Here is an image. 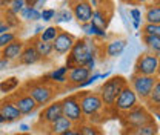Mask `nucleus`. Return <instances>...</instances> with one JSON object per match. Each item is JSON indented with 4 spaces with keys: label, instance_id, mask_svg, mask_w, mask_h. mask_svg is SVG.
I'll return each instance as SVG.
<instances>
[{
    "label": "nucleus",
    "instance_id": "b1692460",
    "mask_svg": "<svg viewBox=\"0 0 160 135\" xmlns=\"http://www.w3.org/2000/svg\"><path fill=\"white\" fill-rule=\"evenodd\" d=\"M159 134V128L157 124L152 121L143 128H139V129H125L123 131V135H157Z\"/></svg>",
    "mask_w": 160,
    "mask_h": 135
},
{
    "label": "nucleus",
    "instance_id": "3c124183",
    "mask_svg": "<svg viewBox=\"0 0 160 135\" xmlns=\"http://www.w3.org/2000/svg\"><path fill=\"white\" fill-rule=\"evenodd\" d=\"M154 115L157 117V120L160 121V111H156V112H154Z\"/></svg>",
    "mask_w": 160,
    "mask_h": 135
},
{
    "label": "nucleus",
    "instance_id": "864d4df0",
    "mask_svg": "<svg viewBox=\"0 0 160 135\" xmlns=\"http://www.w3.org/2000/svg\"><path fill=\"white\" fill-rule=\"evenodd\" d=\"M2 123H5V120H3V117L0 115V124H2Z\"/></svg>",
    "mask_w": 160,
    "mask_h": 135
},
{
    "label": "nucleus",
    "instance_id": "37998d69",
    "mask_svg": "<svg viewBox=\"0 0 160 135\" xmlns=\"http://www.w3.org/2000/svg\"><path fill=\"white\" fill-rule=\"evenodd\" d=\"M9 66H11V61H9V60H6V58L0 57V71L9 69Z\"/></svg>",
    "mask_w": 160,
    "mask_h": 135
},
{
    "label": "nucleus",
    "instance_id": "6e6d98bb",
    "mask_svg": "<svg viewBox=\"0 0 160 135\" xmlns=\"http://www.w3.org/2000/svg\"><path fill=\"white\" fill-rule=\"evenodd\" d=\"M0 16H2V6H0Z\"/></svg>",
    "mask_w": 160,
    "mask_h": 135
},
{
    "label": "nucleus",
    "instance_id": "c03bdc74",
    "mask_svg": "<svg viewBox=\"0 0 160 135\" xmlns=\"http://www.w3.org/2000/svg\"><path fill=\"white\" fill-rule=\"evenodd\" d=\"M31 131V126H28V124H25V123H22L19 126V132L20 134H28Z\"/></svg>",
    "mask_w": 160,
    "mask_h": 135
},
{
    "label": "nucleus",
    "instance_id": "72a5a7b5",
    "mask_svg": "<svg viewBox=\"0 0 160 135\" xmlns=\"http://www.w3.org/2000/svg\"><path fill=\"white\" fill-rule=\"evenodd\" d=\"M129 17H131V26H132L136 31H139L140 23H142V12H140V9L132 8V9L129 11Z\"/></svg>",
    "mask_w": 160,
    "mask_h": 135
},
{
    "label": "nucleus",
    "instance_id": "412c9836",
    "mask_svg": "<svg viewBox=\"0 0 160 135\" xmlns=\"http://www.w3.org/2000/svg\"><path fill=\"white\" fill-rule=\"evenodd\" d=\"M68 71L69 69H68L66 65L65 66H59L54 71H51L48 75H45V78H48L54 84H65V83H68Z\"/></svg>",
    "mask_w": 160,
    "mask_h": 135
},
{
    "label": "nucleus",
    "instance_id": "f3484780",
    "mask_svg": "<svg viewBox=\"0 0 160 135\" xmlns=\"http://www.w3.org/2000/svg\"><path fill=\"white\" fill-rule=\"evenodd\" d=\"M23 48H25V43H23L22 40H14L12 43H9L6 48H3V49L0 51V57L9 60L11 63H12V61H19L20 55H22V52H23Z\"/></svg>",
    "mask_w": 160,
    "mask_h": 135
},
{
    "label": "nucleus",
    "instance_id": "bb28decb",
    "mask_svg": "<svg viewBox=\"0 0 160 135\" xmlns=\"http://www.w3.org/2000/svg\"><path fill=\"white\" fill-rule=\"evenodd\" d=\"M142 41L143 45L149 49V52L160 55V37H154V36H142Z\"/></svg>",
    "mask_w": 160,
    "mask_h": 135
},
{
    "label": "nucleus",
    "instance_id": "9b49d317",
    "mask_svg": "<svg viewBox=\"0 0 160 135\" xmlns=\"http://www.w3.org/2000/svg\"><path fill=\"white\" fill-rule=\"evenodd\" d=\"M72 16L74 19L79 22V25L89 23L92 20V5L89 3V0H72Z\"/></svg>",
    "mask_w": 160,
    "mask_h": 135
},
{
    "label": "nucleus",
    "instance_id": "aec40b11",
    "mask_svg": "<svg viewBox=\"0 0 160 135\" xmlns=\"http://www.w3.org/2000/svg\"><path fill=\"white\" fill-rule=\"evenodd\" d=\"M72 128H74L72 121H69L66 117H60L59 120H56L52 124H49L46 128L45 132H46V135H62L63 132H66V131H69Z\"/></svg>",
    "mask_w": 160,
    "mask_h": 135
},
{
    "label": "nucleus",
    "instance_id": "5701e85b",
    "mask_svg": "<svg viewBox=\"0 0 160 135\" xmlns=\"http://www.w3.org/2000/svg\"><path fill=\"white\" fill-rule=\"evenodd\" d=\"M80 28H82V31L86 34V37H89V39H94V37L102 39V40L108 39V32H106V29L97 28V26L92 25L91 22H89V23H85V25H80Z\"/></svg>",
    "mask_w": 160,
    "mask_h": 135
},
{
    "label": "nucleus",
    "instance_id": "f03ea898",
    "mask_svg": "<svg viewBox=\"0 0 160 135\" xmlns=\"http://www.w3.org/2000/svg\"><path fill=\"white\" fill-rule=\"evenodd\" d=\"M80 100V108H82V112L85 117V121L88 123H92V124H99L103 121V114L105 111H109L105 108L103 101L100 95L92 91H83V92H77Z\"/></svg>",
    "mask_w": 160,
    "mask_h": 135
},
{
    "label": "nucleus",
    "instance_id": "9d476101",
    "mask_svg": "<svg viewBox=\"0 0 160 135\" xmlns=\"http://www.w3.org/2000/svg\"><path fill=\"white\" fill-rule=\"evenodd\" d=\"M60 117H63V112H62V103L60 101H52L49 103L46 108L42 109V112L39 114V121H37V126H43L45 129L52 124L56 120H59Z\"/></svg>",
    "mask_w": 160,
    "mask_h": 135
},
{
    "label": "nucleus",
    "instance_id": "a19ab883",
    "mask_svg": "<svg viewBox=\"0 0 160 135\" xmlns=\"http://www.w3.org/2000/svg\"><path fill=\"white\" fill-rule=\"evenodd\" d=\"M119 12H120V16L123 17V23H125V26H126V28H131V17H129V12L126 14L125 8H122V6L119 8Z\"/></svg>",
    "mask_w": 160,
    "mask_h": 135
},
{
    "label": "nucleus",
    "instance_id": "2f4dec72",
    "mask_svg": "<svg viewBox=\"0 0 160 135\" xmlns=\"http://www.w3.org/2000/svg\"><path fill=\"white\" fill-rule=\"evenodd\" d=\"M74 19L72 16V11L68 9V8H62L59 11H56V16H54V22H56V26L60 25V23H68Z\"/></svg>",
    "mask_w": 160,
    "mask_h": 135
},
{
    "label": "nucleus",
    "instance_id": "a211bd4d",
    "mask_svg": "<svg viewBox=\"0 0 160 135\" xmlns=\"http://www.w3.org/2000/svg\"><path fill=\"white\" fill-rule=\"evenodd\" d=\"M126 46H128V40L125 39L111 40L103 48V52H105V55L108 58H117V57H122V54L125 52Z\"/></svg>",
    "mask_w": 160,
    "mask_h": 135
},
{
    "label": "nucleus",
    "instance_id": "c756f323",
    "mask_svg": "<svg viewBox=\"0 0 160 135\" xmlns=\"http://www.w3.org/2000/svg\"><path fill=\"white\" fill-rule=\"evenodd\" d=\"M145 20L146 23H152V25H160V6H149L145 12Z\"/></svg>",
    "mask_w": 160,
    "mask_h": 135
},
{
    "label": "nucleus",
    "instance_id": "de8ad7c7",
    "mask_svg": "<svg viewBox=\"0 0 160 135\" xmlns=\"http://www.w3.org/2000/svg\"><path fill=\"white\" fill-rule=\"evenodd\" d=\"M43 29H45V28H43L42 25H37V26H36V29H34V37H39L40 34L43 32Z\"/></svg>",
    "mask_w": 160,
    "mask_h": 135
},
{
    "label": "nucleus",
    "instance_id": "e433bc0d",
    "mask_svg": "<svg viewBox=\"0 0 160 135\" xmlns=\"http://www.w3.org/2000/svg\"><path fill=\"white\" fill-rule=\"evenodd\" d=\"M5 22L9 25V28L19 26V20H17V14H14L9 8H6V14H5Z\"/></svg>",
    "mask_w": 160,
    "mask_h": 135
},
{
    "label": "nucleus",
    "instance_id": "c9c22d12",
    "mask_svg": "<svg viewBox=\"0 0 160 135\" xmlns=\"http://www.w3.org/2000/svg\"><path fill=\"white\" fill-rule=\"evenodd\" d=\"M143 34H145V36H154V37H160V25L146 23V25L143 26Z\"/></svg>",
    "mask_w": 160,
    "mask_h": 135
},
{
    "label": "nucleus",
    "instance_id": "ddd939ff",
    "mask_svg": "<svg viewBox=\"0 0 160 135\" xmlns=\"http://www.w3.org/2000/svg\"><path fill=\"white\" fill-rule=\"evenodd\" d=\"M76 37L68 32V31H62L60 29L59 36L56 37V40L52 41V48H54V54L56 55H66L71 52L74 43H76Z\"/></svg>",
    "mask_w": 160,
    "mask_h": 135
},
{
    "label": "nucleus",
    "instance_id": "393cba45",
    "mask_svg": "<svg viewBox=\"0 0 160 135\" xmlns=\"http://www.w3.org/2000/svg\"><path fill=\"white\" fill-rule=\"evenodd\" d=\"M92 25H96L97 28H102V29H106L108 28V23H109V16L102 9V8H96L92 11V20H91Z\"/></svg>",
    "mask_w": 160,
    "mask_h": 135
},
{
    "label": "nucleus",
    "instance_id": "8fccbe9b",
    "mask_svg": "<svg viewBox=\"0 0 160 135\" xmlns=\"http://www.w3.org/2000/svg\"><path fill=\"white\" fill-rule=\"evenodd\" d=\"M109 77H111V72H109V71H108V72H103V74H100V80H103V81H105V80H108Z\"/></svg>",
    "mask_w": 160,
    "mask_h": 135
},
{
    "label": "nucleus",
    "instance_id": "f704fd0d",
    "mask_svg": "<svg viewBox=\"0 0 160 135\" xmlns=\"http://www.w3.org/2000/svg\"><path fill=\"white\" fill-rule=\"evenodd\" d=\"M14 40H17V36H16V32H12V31H8V32L2 34V36H0V51H2L3 48H6L9 43H12Z\"/></svg>",
    "mask_w": 160,
    "mask_h": 135
},
{
    "label": "nucleus",
    "instance_id": "f8f14e48",
    "mask_svg": "<svg viewBox=\"0 0 160 135\" xmlns=\"http://www.w3.org/2000/svg\"><path fill=\"white\" fill-rule=\"evenodd\" d=\"M11 98L14 100V103H16V106L19 108V111H20L22 115H31V114H34V112L39 109L36 100L29 95L26 91H22V92H17V94H12Z\"/></svg>",
    "mask_w": 160,
    "mask_h": 135
},
{
    "label": "nucleus",
    "instance_id": "603ef678",
    "mask_svg": "<svg viewBox=\"0 0 160 135\" xmlns=\"http://www.w3.org/2000/svg\"><path fill=\"white\" fill-rule=\"evenodd\" d=\"M123 2H126V3H132V5L137 3V0H123Z\"/></svg>",
    "mask_w": 160,
    "mask_h": 135
},
{
    "label": "nucleus",
    "instance_id": "c85d7f7f",
    "mask_svg": "<svg viewBox=\"0 0 160 135\" xmlns=\"http://www.w3.org/2000/svg\"><path fill=\"white\" fill-rule=\"evenodd\" d=\"M60 29L56 26V25H51V26H46L45 29H43V32L39 36V39L42 40V41H49V43H52L54 40H56V37L59 36Z\"/></svg>",
    "mask_w": 160,
    "mask_h": 135
},
{
    "label": "nucleus",
    "instance_id": "ea45409f",
    "mask_svg": "<svg viewBox=\"0 0 160 135\" xmlns=\"http://www.w3.org/2000/svg\"><path fill=\"white\" fill-rule=\"evenodd\" d=\"M97 80H100V72H94V74H91L89 78L86 80V81H83L82 84L77 86V89H83V88H88V86H91V84H94Z\"/></svg>",
    "mask_w": 160,
    "mask_h": 135
},
{
    "label": "nucleus",
    "instance_id": "09e8293b",
    "mask_svg": "<svg viewBox=\"0 0 160 135\" xmlns=\"http://www.w3.org/2000/svg\"><path fill=\"white\" fill-rule=\"evenodd\" d=\"M46 2H48V0H37V2H36V6H34V8H37V9L40 11V8H43V5H45Z\"/></svg>",
    "mask_w": 160,
    "mask_h": 135
},
{
    "label": "nucleus",
    "instance_id": "4be33fe9",
    "mask_svg": "<svg viewBox=\"0 0 160 135\" xmlns=\"http://www.w3.org/2000/svg\"><path fill=\"white\" fill-rule=\"evenodd\" d=\"M31 41L34 43V46H36V49H37V52H39V55L42 60H46V58L52 57V54H54L52 43H49V41H42L39 37H34Z\"/></svg>",
    "mask_w": 160,
    "mask_h": 135
},
{
    "label": "nucleus",
    "instance_id": "f257e3e1",
    "mask_svg": "<svg viewBox=\"0 0 160 135\" xmlns=\"http://www.w3.org/2000/svg\"><path fill=\"white\" fill-rule=\"evenodd\" d=\"M100 52H102V48L94 39H89V37L77 39L71 52L68 54L66 66H68V69H71L74 66H86L91 60H94V58L97 60Z\"/></svg>",
    "mask_w": 160,
    "mask_h": 135
},
{
    "label": "nucleus",
    "instance_id": "dca6fc26",
    "mask_svg": "<svg viewBox=\"0 0 160 135\" xmlns=\"http://www.w3.org/2000/svg\"><path fill=\"white\" fill-rule=\"evenodd\" d=\"M92 72L86 66H74L68 71V83L71 84V89H77V86L86 81Z\"/></svg>",
    "mask_w": 160,
    "mask_h": 135
},
{
    "label": "nucleus",
    "instance_id": "5fc2aeb1",
    "mask_svg": "<svg viewBox=\"0 0 160 135\" xmlns=\"http://www.w3.org/2000/svg\"><path fill=\"white\" fill-rule=\"evenodd\" d=\"M145 2H148V0H137V3H145Z\"/></svg>",
    "mask_w": 160,
    "mask_h": 135
},
{
    "label": "nucleus",
    "instance_id": "6ab92c4d",
    "mask_svg": "<svg viewBox=\"0 0 160 135\" xmlns=\"http://www.w3.org/2000/svg\"><path fill=\"white\" fill-rule=\"evenodd\" d=\"M40 60V55L39 52H37V49H36V46H34V43L32 41H28V43H25V48H23V52H22V55L19 58V63L20 65H25V66H31V65H36V63H39Z\"/></svg>",
    "mask_w": 160,
    "mask_h": 135
},
{
    "label": "nucleus",
    "instance_id": "79ce46f5",
    "mask_svg": "<svg viewBox=\"0 0 160 135\" xmlns=\"http://www.w3.org/2000/svg\"><path fill=\"white\" fill-rule=\"evenodd\" d=\"M8 31H11L9 25H8L3 19H0V36H2V34H5V32H8Z\"/></svg>",
    "mask_w": 160,
    "mask_h": 135
},
{
    "label": "nucleus",
    "instance_id": "a878e982",
    "mask_svg": "<svg viewBox=\"0 0 160 135\" xmlns=\"http://www.w3.org/2000/svg\"><path fill=\"white\" fill-rule=\"evenodd\" d=\"M146 104L156 112V111H160V78H157L156 84H154V89L151 92V95L148 98Z\"/></svg>",
    "mask_w": 160,
    "mask_h": 135
},
{
    "label": "nucleus",
    "instance_id": "423d86ee",
    "mask_svg": "<svg viewBox=\"0 0 160 135\" xmlns=\"http://www.w3.org/2000/svg\"><path fill=\"white\" fill-rule=\"evenodd\" d=\"M152 114L148 111L146 106H136L132 111L123 114L122 117V123L125 126V129H139V128H143L149 123H152Z\"/></svg>",
    "mask_w": 160,
    "mask_h": 135
},
{
    "label": "nucleus",
    "instance_id": "0eeeda50",
    "mask_svg": "<svg viewBox=\"0 0 160 135\" xmlns=\"http://www.w3.org/2000/svg\"><path fill=\"white\" fill-rule=\"evenodd\" d=\"M62 103V112L63 117H66L69 121L74 123V126H79L82 123H85V117L80 108V100L77 94L72 95H66L63 100H60Z\"/></svg>",
    "mask_w": 160,
    "mask_h": 135
},
{
    "label": "nucleus",
    "instance_id": "1a4fd4ad",
    "mask_svg": "<svg viewBox=\"0 0 160 135\" xmlns=\"http://www.w3.org/2000/svg\"><path fill=\"white\" fill-rule=\"evenodd\" d=\"M139 97L136 95V92L131 89V86H125L123 91L119 94L116 103H114V108H112V112L116 114H126L129 111H132L136 106H139Z\"/></svg>",
    "mask_w": 160,
    "mask_h": 135
},
{
    "label": "nucleus",
    "instance_id": "473e14b6",
    "mask_svg": "<svg viewBox=\"0 0 160 135\" xmlns=\"http://www.w3.org/2000/svg\"><path fill=\"white\" fill-rule=\"evenodd\" d=\"M19 78L16 77H9L6 78V80H3L2 83H0V91L2 92H12V91H16L17 88H19Z\"/></svg>",
    "mask_w": 160,
    "mask_h": 135
},
{
    "label": "nucleus",
    "instance_id": "7c9ffc66",
    "mask_svg": "<svg viewBox=\"0 0 160 135\" xmlns=\"http://www.w3.org/2000/svg\"><path fill=\"white\" fill-rule=\"evenodd\" d=\"M77 128H79V131H80V135H103L102 129H100L97 124H92V123H88V121L79 124Z\"/></svg>",
    "mask_w": 160,
    "mask_h": 135
},
{
    "label": "nucleus",
    "instance_id": "4c0bfd02",
    "mask_svg": "<svg viewBox=\"0 0 160 135\" xmlns=\"http://www.w3.org/2000/svg\"><path fill=\"white\" fill-rule=\"evenodd\" d=\"M25 6H26L25 0H12V2H11V5H9V9H11L14 14H17V16H19L20 11H22Z\"/></svg>",
    "mask_w": 160,
    "mask_h": 135
},
{
    "label": "nucleus",
    "instance_id": "4468645a",
    "mask_svg": "<svg viewBox=\"0 0 160 135\" xmlns=\"http://www.w3.org/2000/svg\"><path fill=\"white\" fill-rule=\"evenodd\" d=\"M0 115L3 117L5 123H12V121H17L22 118L19 108L16 106L14 100L9 97V98H5L0 101Z\"/></svg>",
    "mask_w": 160,
    "mask_h": 135
},
{
    "label": "nucleus",
    "instance_id": "a18cd8bd",
    "mask_svg": "<svg viewBox=\"0 0 160 135\" xmlns=\"http://www.w3.org/2000/svg\"><path fill=\"white\" fill-rule=\"evenodd\" d=\"M62 135H80V131L77 126H74L72 129H69V131H66V132H63Z\"/></svg>",
    "mask_w": 160,
    "mask_h": 135
},
{
    "label": "nucleus",
    "instance_id": "20e7f679",
    "mask_svg": "<svg viewBox=\"0 0 160 135\" xmlns=\"http://www.w3.org/2000/svg\"><path fill=\"white\" fill-rule=\"evenodd\" d=\"M125 86H128V80L123 75H111L108 80H105L100 84V88L97 89V94L100 95L106 109L112 111L114 103Z\"/></svg>",
    "mask_w": 160,
    "mask_h": 135
},
{
    "label": "nucleus",
    "instance_id": "6e6552de",
    "mask_svg": "<svg viewBox=\"0 0 160 135\" xmlns=\"http://www.w3.org/2000/svg\"><path fill=\"white\" fill-rule=\"evenodd\" d=\"M156 81H157V77H146V75L132 74L129 77V86L136 92V95L139 97V100L146 103L151 92H152V89H154Z\"/></svg>",
    "mask_w": 160,
    "mask_h": 135
},
{
    "label": "nucleus",
    "instance_id": "cd10ccee",
    "mask_svg": "<svg viewBox=\"0 0 160 135\" xmlns=\"http://www.w3.org/2000/svg\"><path fill=\"white\" fill-rule=\"evenodd\" d=\"M20 17L26 22H37L40 20V11L34 6H25L20 11Z\"/></svg>",
    "mask_w": 160,
    "mask_h": 135
},
{
    "label": "nucleus",
    "instance_id": "58836bf2",
    "mask_svg": "<svg viewBox=\"0 0 160 135\" xmlns=\"http://www.w3.org/2000/svg\"><path fill=\"white\" fill-rule=\"evenodd\" d=\"M54 16H56V9L48 8V9H42V11H40V20H43V22H51V20H54Z\"/></svg>",
    "mask_w": 160,
    "mask_h": 135
},
{
    "label": "nucleus",
    "instance_id": "39448f33",
    "mask_svg": "<svg viewBox=\"0 0 160 135\" xmlns=\"http://www.w3.org/2000/svg\"><path fill=\"white\" fill-rule=\"evenodd\" d=\"M134 74L146 75V77H157L160 74V57L152 52H143L140 54L136 65H134Z\"/></svg>",
    "mask_w": 160,
    "mask_h": 135
},
{
    "label": "nucleus",
    "instance_id": "2eb2a0df",
    "mask_svg": "<svg viewBox=\"0 0 160 135\" xmlns=\"http://www.w3.org/2000/svg\"><path fill=\"white\" fill-rule=\"evenodd\" d=\"M140 48H142V43H139V40L137 39H131V43H129V46H126V49H125V52L122 54L123 57L120 60V71H128L129 69V65H131V61L134 60L136 55H140L142 52H140Z\"/></svg>",
    "mask_w": 160,
    "mask_h": 135
},
{
    "label": "nucleus",
    "instance_id": "49530a36",
    "mask_svg": "<svg viewBox=\"0 0 160 135\" xmlns=\"http://www.w3.org/2000/svg\"><path fill=\"white\" fill-rule=\"evenodd\" d=\"M96 65H97V60H96V58H94V60H91V61H89V63H88V65H86V68H88V69H89V71H91V72H92V71H94V69H96Z\"/></svg>",
    "mask_w": 160,
    "mask_h": 135
},
{
    "label": "nucleus",
    "instance_id": "7ed1b4c3",
    "mask_svg": "<svg viewBox=\"0 0 160 135\" xmlns=\"http://www.w3.org/2000/svg\"><path fill=\"white\" fill-rule=\"evenodd\" d=\"M23 91H26L37 103L39 108H46L49 103L54 101L57 95V84L51 83L48 78H39V80H29L25 83Z\"/></svg>",
    "mask_w": 160,
    "mask_h": 135
}]
</instances>
